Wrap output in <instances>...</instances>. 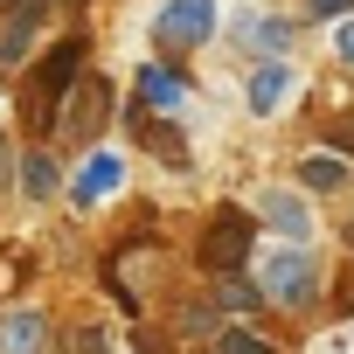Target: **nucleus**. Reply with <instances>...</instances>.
Wrapping results in <instances>:
<instances>
[{"label": "nucleus", "instance_id": "6", "mask_svg": "<svg viewBox=\"0 0 354 354\" xmlns=\"http://www.w3.org/2000/svg\"><path fill=\"white\" fill-rule=\"evenodd\" d=\"M125 132H132V139H139V153H153L160 167H174V174L188 167V139L174 132V118H167V111H146V104L132 97V104H125Z\"/></svg>", "mask_w": 354, "mask_h": 354}, {"label": "nucleus", "instance_id": "14", "mask_svg": "<svg viewBox=\"0 0 354 354\" xmlns=\"http://www.w3.org/2000/svg\"><path fill=\"white\" fill-rule=\"evenodd\" d=\"M42 15H49V0H8V35H0V70H15L21 56H35V42H42Z\"/></svg>", "mask_w": 354, "mask_h": 354}, {"label": "nucleus", "instance_id": "9", "mask_svg": "<svg viewBox=\"0 0 354 354\" xmlns=\"http://www.w3.org/2000/svg\"><path fill=\"white\" fill-rule=\"evenodd\" d=\"M0 354H49V313L35 299L0 306Z\"/></svg>", "mask_w": 354, "mask_h": 354}, {"label": "nucleus", "instance_id": "2", "mask_svg": "<svg viewBox=\"0 0 354 354\" xmlns=\"http://www.w3.org/2000/svg\"><path fill=\"white\" fill-rule=\"evenodd\" d=\"M84 63H91V42L84 35H63L49 56H35V70L21 77V132L42 146V139H56V111H63V97H70V84L84 77Z\"/></svg>", "mask_w": 354, "mask_h": 354}, {"label": "nucleus", "instance_id": "22", "mask_svg": "<svg viewBox=\"0 0 354 354\" xmlns=\"http://www.w3.org/2000/svg\"><path fill=\"white\" fill-rule=\"evenodd\" d=\"M0 195H15V146L0 139Z\"/></svg>", "mask_w": 354, "mask_h": 354}, {"label": "nucleus", "instance_id": "8", "mask_svg": "<svg viewBox=\"0 0 354 354\" xmlns=\"http://www.w3.org/2000/svg\"><path fill=\"white\" fill-rule=\"evenodd\" d=\"M118 181H125V160H118V153H104V146H91V153H84V167H77V181H70L63 195H70L77 209H104V202L118 195Z\"/></svg>", "mask_w": 354, "mask_h": 354}, {"label": "nucleus", "instance_id": "1", "mask_svg": "<svg viewBox=\"0 0 354 354\" xmlns=\"http://www.w3.org/2000/svg\"><path fill=\"white\" fill-rule=\"evenodd\" d=\"M250 278L264 285V306L271 313H292V319H306L319 299H326V264H319V250L313 243H264L257 257H250Z\"/></svg>", "mask_w": 354, "mask_h": 354}, {"label": "nucleus", "instance_id": "15", "mask_svg": "<svg viewBox=\"0 0 354 354\" xmlns=\"http://www.w3.org/2000/svg\"><path fill=\"white\" fill-rule=\"evenodd\" d=\"M209 299H216L223 319H257V313H271V306H264V285H257L250 271H216V278H209Z\"/></svg>", "mask_w": 354, "mask_h": 354}, {"label": "nucleus", "instance_id": "13", "mask_svg": "<svg viewBox=\"0 0 354 354\" xmlns=\"http://www.w3.org/2000/svg\"><path fill=\"white\" fill-rule=\"evenodd\" d=\"M132 97H139L146 111H167V118H174V111L188 104V77L174 70V63H139V70H132Z\"/></svg>", "mask_w": 354, "mask_h": 354}, {"label": "nucleus", "instance_id": "20", "mask_svg": "<svg viewBox=\"0 0 354 354\" xmlns=\"http://www.w3.org/2000/svg\"><path fill=\"white\" fill-rule=\"evenodd\" d=\"M333 56H340V63H354V15H340V21H333Z\"/></svg>", "mask_w": 354, "mask_h": 354}, {"label": "nucleus", "instance_id": "19", "mask_svg": "<svg viewBox=\"0 0 354 354\" xmlns=\"http://www.w3.org/2000/svg\"><path fill=\"white\" fill-rule=\"evenodd\" d=\"M63 354H111V333H104L97 319H77V326L63 333Z\"/></svg>", "mask_w": 354, "mask_h": 354}, {"label": "nucleus", "instance_id": "5", "mask_svg": "<svg viewBox=\"0 0 354 354\" xmlns=\"http://www.w3.org/2000/svg\"><path fill=\"white\" fill-rule=\"evenodd\" d=\"M209 35H216V0H167L153 15V42L167 56H195Z\"/></svg>", "mask_w": 354, "mask_h": 354}, {"label": "nucleus", "instance_id": "12", "mask_svg": "<svg viewBox=\"0 0 354 354\" xmlns=\"http://www.w3.org/2000/svg\"><path fill=\"white\" fill-rule=\"evenodd\" d=\"M15 195L21 202H56L63 195V167H56L49 146H21L15 153Z\"/></svg>", "mask_w": 354, "mask_h": 354}, {"label": "nucleus", "instance_id": "4", "mask_svg": "<svg viewBox=\"0 0 354 354\" xmlns=\"http://www.w3.org/2000/svg\"><path fill=\"white\" fill-rule=\"evenodd\" d=\"M111 104H118V84L111 77H97V70H84L77 84H70V97H63V111H56V139H70V146H97L104 139V125H111Z\"/></svg>", "mask_w": 354, "mask_h": 354}, {"label": "nucleus", "instance_id": "23", "mask_svg": "<svg viewBox=\"0 0 354 354\" xmlns=\"http://www.w3.org/2000/svg\"><path fill=\"white\" fill-rule=\"evenodd\" d=\"M333 146H340V153L354 160V125H347V132H333Z\"/></svg>", "mask_w": 354, "mask_h": 354}, {"label": "nucleus", "instance_id": "21", "mask_svg": "<svg viewBox=\"0 0 354 354\" xmlns=\"http://www.w3.org/2000/svg\"><path fill=\"white\" fill-rule=\"evenodd\" d=\"M306 15L313 21H340V15H354V0H306Z\"/></svg>", "mask_w": 354, "mask_h": 354}, {"label": "nucleus", "instance_id": "7", "mask_svg": "<svg viewBox=\"0 0 354 354\" xmlns=\"http://www.w3.org/2000/svg\"><path fill=\"white\" fill-rule=\"evenodd\" d=\"M257 223L271 236H285V243H313V202L299 188H264L257 195Z\"/></svg>", "mask_w": 354, "mask_h": 354}, {"label": "nucleus", "instance_id": "3", "mask_svg": "<svg viewBox=\"0 0 354 354\" xmlns=\"http://www.w3.org/2000/svg\"><path fill=\"white\" fill-rule=\"evenodd\" d=\"M250 257H257V216H243V202H223L195 236V264L216 278V271H250Z\"/></svg>", "mask_w": 354, "mask_h": 354}, {"label": "nucleus", "instance_id": "18", "mask_svg": "<svg viewBox=\"0 0 354 354\" xmlns=\"http://www.w3.org/2000/svg\"><path fill=\"white\" fill-rule=\"evenodd\" d=\"M209 347H216V354H278V340H271V333H257L250 319H223V333H216Z\"/></svg>", "mask_w": 354, "mask_h": 354}, {"label": "nucleus", "instance_id": "11", "mask_svg": "<svg viewBox=\"0 0 354 354\" xmlns=\"http://www.w3.org/2000/svg\"><path fill=\"white\" fill-rule=\"evenodd\" d=\"M299 188H306V195H347V188H354V160H347L340 146L299 153Z\"/></svg>", "mask_w": 354, "mask_h": 354}, {"label": "nucleus", "instance_id": "16", "mask_svg": "<svg viewBox=\"0 0 354 354\" xmlns=\"http://www.w3.org/2000/svg\"><path fill=\"white\" fill-rule=\"evenodd\" d=\"M243 35V49L264 63V56H292L299 49V21H285V15H264V21H250V28H236Z\"/></svg>", "mask_w": 354, "mask_h": 354}, {"label": "nucleus", "instance_id": "17", "mask_svg": "<svg viewBox=\"0 0 354 354\" xmlns=\"http://www.w3.org/2000/svg\"><path fill=\"white\" fill-rule=\"evenodd\" d=\"M174 333H181V340H216V333H223L216 299H188V306H174Z\"/></svg>", "mask_w": 354, "mask_h": 354}, {"label": "nucleus", "instance_id": "10", "mask_svg": "<svg viewBox=\"0 0 354 354\" xmlns=\"http://www.w3.org/2000/svg\"><path fill=\"white\" fill-rule=\"evenodd\" d=\"M292 84H299L292 56H264V63H250V77H243V104H250V118H271V111L292 97Z\"/></svg>", "mask_w": 354, "mask_h": 354}]
</instances>
